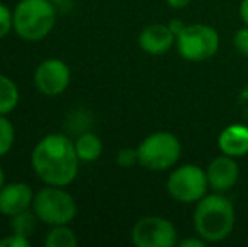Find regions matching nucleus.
<instances>
[{"mask_svg":"<svg viewBox=\"0 0 248 247\" xmlns=\"http://www.w3.org/2000/svg\"><path fill=\"white\" fill-rule=\"evenodd\" d=\"M79 158L75 141L64 134H47L39 139L31 154V165L44 185L69 186L78 176Z\"/></svg>","mask_w":248,"mask_h":247,"instance_id":"obj_1","label":"nucleus"},{"mask_svg":"<svg viewBox=\"0 0 248 247\" xmlns=\"http://www.w3.org/2000/svg\"><path fill=\"white\" fill-rule=\"evenodd\" d=\"M193 224L196 234L206 242L225 241L235 229L233 203L221 191L204 195L194 208Z\"/></svg>","mask_w":248,"mask_h":247,"instance_id":"obj_2","label":"nucleus"},{"mask_svg":"<svg viewBox=\"0 0 248 247\" xmlns=\"http://www.w3.org/2000/svg\"><path fill=\"white\" fill-rule=\"evenodd\" d=\"M56 26V3L51 0H20L14 9V33L24 41H43Z\"/></svg>","mask_w":248,"mask_h":247,"instance_id":"obj_3","label":"nucleus"},{"mask_svg":"<svg viewBox=\"0 0 248 247\" xmlns=\"http://www.w3.org/2000/svg\"><path fill=\"white\" fill-rule=\"evenodd\" d=\"M32 210L39 222L54 227V225H69L78 214V205L66 186L46 185L34 195Z\"/></svg>","mask_w":248,"mask_h":247,"instance_id":"obj_4","label":"nucleus"},{"mask_svg":"<svg viewBox=\"0 0 248 247\" xmlns=\"http://www.w3.org/2000/svg\"><path fill=\"white\" fill-rule=\"evenodd\" d=\"M181 142L170 132H154L137 146L139 165L150 171H166L181 158Z\"/></svg>","mask_w":248,"mask_h":247,"instance_id":"obj_5","label":"nucleus"},{"mask_svg":"<svg viewBox=\"0 0 248 247\" xmlns=\"http://www.w3.org/2000/svg\"><path fill=\"white\" fill-rule=\"evenodd\" d=\"M176 48L186 61L211 60L219 49V36L215 27L206 24L186 26L176 37Z\"/></svg>","mask_w":248,"mask_h":247,"instance_id":"obj_6","label":"nucleus"},{"mask_svg":"<svg viewBox=\"0 0 248 247\" xmlns=\"http://www.w3.org/2000/svg\"><path fill=\"white\" fill-rule=\"evenodd\" d=\"M167 191L176 201L194 203L206 195L209 188L208 175L196 165H183L167 178Z\"/></svg>","mask_w":248,"mask_h":247,"instance_id":"obj_7","label":"nucleus"},{"mask_svg":"<svg viewBox=\"0 0 248 247\" xmlns=\"http://www.w3.org/2000/svg\"><path fill=\"white\" fill-rule=\"evenodd\" d=\"M132 242L137 247H174L179 239L172 222L164 217L149 215L134 224Z\"/></svg>","mask_w":248,"mask_h":247,"instance_id":"obj_8","label":"nucleus"},{"mask_svg":"<svg viewBox=\"0 0 248 247\" xmlns=\"http://www.w3.org/2000/svg\"><path fill=\"white\" fill-rule=\"evenodd\" d=\"M71 83V69L59 58L41 61L34 71V85L43 95L56 97L66 92Z\"/></svg>","mask_w":248,"mask_h":247,"instance_id":"obj_9","label":"nucleus"},{"mask_svg":"<svg viewBox=\"0 0 248 247\" xmlns=\"http://www.w3.org/2000/svg\"><path fill=\"white\" fill-rule=\"evenodd\" d=\"M34 191L27 183H5L0 190V214L5 217H14L17 214L32 208Z\"/></svg>","mask_w":248,"mask_h":247,"instance_id":"obj_10","label":"nucleus"},{"mask_svg":"<svg viewBox=\"0 0 248 247\" xmlns=\"http://www.w3.org/2000/svg\"><path fill=\"white\" fill-rule=\"evenodd\" d=\"M206 175H208L209 186L215 191H221L223 193V191H228L230 188L236 185V181L240 178V169L235 158L221 154L209 163Z\"/></svg>","mask_w":248,"mask_h":247,"instance_id":"obj_11","label":"nucleus"},{"mask_svg":"<svg viewBox=\"0 0 248 247\" xmlns=\"http://www.w3.org/2000/svg\"><path fill=\"white\" fill-rule=\"evenodd\" d=\"M176 37L177 36L169 27V24L167 26L166 24H150L139 36V46L145 53L159 56L176 46Z\"/></svg>","mask_w":248,"mask_h":247,"instance_id":"obj_12","label":"nucleus"},{"mask_svg":"<svg viewBox=\"0 0 248 247\" xmlns=\"http://www.w3.org/2000/svg\"><path fill=\"white\" fill-rule=\"evenodd\" d=\"M219 151L232 158H242L248 154V125L230 124L218 137Z\"/></svg>","mask_w":248,"mask_h":247,"instance_id":"obj_13","label":"nucleus"},{"mask_svg":"<svg viewBox=\"0 0 248 247\" xmlns=\"http://www.w3.org/2000/svg\"><path fill=\"white\" fill-rule=\"evenodd\" d=\"M75 149L78 154L79 161L93 163L101 156L103 152V142L96 134L93 132H83L75 141Z\"/></svg>","mask_w":248,"mask_h":247,"instance_id":"obj_14","label":"nucleus"},{"mask_svg":"<svg viewBox=\"0 0 248 247\" xmlns=\"http://www.w3.org/2000/svg\"><path fill=\"white\" fill-rule=\"evenodd\" d=\"M20 100V92L17 83L7 75L0 73V115H9L16 110Z\"/></svg>","mask_w":248,"mask_h":247,"instance_id":"obj_15","label":"nucleus"},{"mask_svg":"<svg viewBox=\"0 0 248 247\" xmlns=\"http://www.w3.org/2000/svg\"><path fill=\"white\" fill-rule=\"evenodd\" d=\"M46 247H75L78 246V237L69 225H54L44 239Z\"/></svg>","mask_w":248,"mask_h":247,"instance_id":"obj_16","label":"nucleus"},{"mask_svg":"<svg viewBox=\"0 0 248 247\" xmlns=\"http://www.w3.org/2000/svg\"><path fill=\"white\" fill-rule=\"evenodd\" d=\"M37 222H39L37 215L34 214L32 208H29V210L22 212V214L10 217V227H12V232H16V234L31 239L34 232H36Z\"/></svg>","mask_w":248,"mask_h":247,"instance_id":"obj_17","label":"nucleus"},{"mask_svg":"<svg viewBox=\"0 0 248 247\" xmlns=\"http://www.w3.org/2000/svg\"><path fill=\"white\" fill-rule=\"evenodd\" d=\"M16 142V129L7 115H0V158L7 156Z\"/></svg>","mask_w":248,"mask_h":247,"instance_id":"obj_18","label":"nucleus"},{"mask_svg":"<svg viewBox=\"0 0 248 247\" xmlns=\"http://www.w3.org/2000/svg\"><path fill=\"white\" fill-rule=\"evenodd\" d=\"M14 31V10L0 2V39Z\"/></svg>","mask_w":248,"mask_h":247,"instance_id":"obj_19","label":"nucleus"},{"mask_svg":"<svg viewBox=\"0 0 248 247\" xmlns=\"http://www.w3.org/2000/svg\"><path fill=\"white\" fill-rule=\"evenodd\" d=\"M117 165L120 168H134L135 165H139L137 149H130V148L120 149L117 154Z\"/></svg>","mask_w":248,"mask_h":247,"instance_id":"obj_20","label":"nucleus"},{"mask_svg":"<svg viewBox=\"0 0 248 247\" xmlns=\"http://www.w3.org/2000/svg\"><path fill=\"white\" fill-rule=\"evenodd\" d=\"M0 247H31V239L12 232L10 235L0 239Z\"/></svg>","mask_w":248,"mask_h":247,"instance_id":"obj_21","label":"nucleus"},{"mask_svg":"<svg viewBox=\"0 0 248 247\" xmlns=\"http://www.w3.org/2000/svg\"><path fill=\"white\" fill-rule=\"evenodd\" d=\"M233 44H235L236 51H238L240 54L248 56V26L236 31L235 37H233Z\"/></svg>","mask_w":248,"mask_h":247,"instance_id":"obj_22","label":"nucleus"},{"mask_svg":"<svg viewBox=\"0 0 248 247\" xmlns=\"http://www.w3.org/2000/svg\"><path fill=\"white\" fill-rule=\"evenodd\" d=\"M204 244H206V241L199 237V235L198 237H186V239H183V241L177 242L179 247H202Z\"/></svg>","mask_w":248,"mask_h":247,"instance_id":"obj_23","label":"nucleus"},{"mask_svg":"<svg viewBox=\"0 0 248 247\" xmlns=\"http://www.w3.org/2000/svg\"><path fill=\"white\" fill-rule=\"evenodd\" d=\"M240 17H242V22L248 26V0H242L240 3Z\"/></svg>","mask_w":248,"mask_h":247,"instance_id":"obj_24","label":"nucleus"},{"mask_svg":"<svg viewBox=\"0 0 248 247\" xmlns=\"http://www.w3.org/2000/svg\"><path fill=\"white\" fill-rule=\"evenodd\" d=\"M191 0H166V3L172 9H184V7L189 5Z\"/></svg>","mask_w":248,"mask_h":247,"instance_id":"obj_25","label":"nucleus"},{"mask_svg":"<svg viewBox=\"0 0 248 247\" xmlns=\"http://www.w3.org/2000/svg\"><path fill=\"white\" fill-rule=\"evenodd\" d=\"M169 27L174 31V34H176V36H177V34H179L181 31H183L184 27H186V24L179 22V20H172V22H169Z\"/></svg>","mask_w":248,"mask_h":247,"instance_id":"obj_26","label":"nucleus"},{"mask_svg":"<svg viewBox=\"0 0 248 247\" xmlns=\"http://www.w3.org/2000/svg\"><path fill=\"white\" fill-rule=\"evenodd\" d=\"M3 185H5V171H3L2 166H0V190L3 188Z\"/></svg>","mask_w":248,"mask_h":247,"instance_id":"obj_27","label":"nucleus"},{"mask_svg":"<svg viewBox=\"0 0 248 247\" xmlns=\"http://www.w3.org/2000/svg\"><path fill=\"white\" fill-rule=\"evenodd\" d=\"M52 3H56V5H64V3L71 2V0H51Z\"/></svg>","mask_w":248,"mask_h":247,"instance_id":"obj_28","label":"nucleus"}]
</instances>
